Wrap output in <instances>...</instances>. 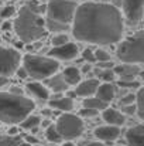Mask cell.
<instances>
[{
	"mask_svg": "<svg viewBox=\"0 0 144 146\" xmlns=\"http://www.w3.org/2000/svg\"><path fill=\"white\" fill-rule=\"evenodd\" d=\"M41 123V118L40 116H37V115H28L20 125H21V128L23 129H28V131H31V129H36L38 125Z\"/></svg>",
	"mask_w": 144,
	"mask_h": 146,
	"instance_id": "obj_22",
	"label": "cell"
},
{
	"mask_svg": "<svg viewBox=\"0 0 144 146\" xmlns=\"http://www.w3.org/2000/svg\"><path fill=\"white\" fill-rule=\"evenodd\" d=\"M124 136L127 146H144V123L129 128Z\"/></svg>",
	"mask_w": 144,
	"mask_h": 146,
	"instance_id": "obj_12",
	"label": "cell"
},
{
	"mask_svg": "<svg viewBox=\"0 0 144 146\" xmlns=\"http://www.w3.org/2000/svg\"><path fill=\"white\" fill-rule=\"evenodd\" d=\"M102 118L106 123L114 126H123L126 123V115L114 108H105L102 111Z\"/></svg>",
	"mask_w": 144,
	"mask_h": 146,
	"instance_id": "obj_14",
	"label": "cell"
},
{
	"mask_svg": "<svg viewBox=\"0 0 144 146\" xmlns=\"http://www.w3.org/2000/svg\"><path fill=\"white\" fill-rule=\"evenodd\" d=\"M82 58H84V61L85 62H91V64H93L96 62V55H95V51L91 48H86L82 51Z\"/></svg>",
	"mask_w": 144,
	"mask_h": 146,
	"instance_id": "obj_30",
	"label": "cell"
},
{
	"mask_svg": "<svg viewBox=\"0 0 144 146\" xmlns=\"http://www.w3.org/2000/svg\"><path fill=\"white\" fill-rule=\"evenodd\" d=\"M82 105H84V108H92V109H96L99 112L103 111L105 108H107V104L97 97H86L84 99Z\"/></svg>",
	"mask_w": 144,
	"mask_h": 146,
	"instance_id": "obj_21",
	"label": "cell"
},
{
	"mask_svg": "<svg viewBox=\"0 0 144 146\" xmlns=\"http://www.w3.org/2000/svg\"><path fill=\"white\" fill-rule=\"evenodd\" d=\"M24 141H27L28 143H37V139H36V138H33V136H27Z\"/></svg>",
	"mask_w": 144,
	"mask_h": 146,
	"instance_id": "obj_39",
	"label": "cell"
},
{
	"mask_svg": "<svg viewBox=\"0 0 144 146\" xmlns=\"http://www.w3.org/2000/svg\"><path fill=\"white\" fill-rule=\"evenodd\" d=\"M55 126L64 141L76 139L84 132V121L81 119V116L69 112H64L62 115H59L55 122Z\"/></svg>",
	"mask_w": 144,
	"mask_h": 146,
	"instance_id": "obj_7",
	"label": "cell"
},
{
	"mask_svg": "<svg viewBox=\"0 0 144 146\" xmlns=\"http://www.w3.org/2000/svg\"><path fill=\"white\" fill-rule=\"evenodd\" d=\"M137 99H136V105H137V115L139 118L144 121V88H140L137 91Z\"/></svg>",
	"mask_w": 144,
	"mask_h": 146,
	"instance_id": "obj_26",
	"label": "cell"
},
{
	"mask_svg": "<svg viewBox=\"0 0 144 146\" xmlns=\"http://www.w3.org/2000/svg\"><path fill=\"white\" fill-rule=\"evenodd\" d=\"M122 112L129 116V115H136L137 113V105L136 104H130V105H122Z\"/></svg>",
	"mask_w": 144,
	"mask_h": 146,
	"instance_id": "obj_31",
	"label": "cell"
},
{
	"mask_svg": "<svg viewBox=\"0 0 144 146\" xmlns=\"http://www.w3.org/2000/svg\"><path fill=\"white\" fill-rule=\"evenodd\" d=\"M96 97L105 101L106 104H110L116 97V87L113 85V82L99 84V88L96 91Z\"/></svg>",
	"mask_w": 144,
	"mask_h": 146,
	"instance_id": "obj_18",
	"label": "cell"
},
{
	"mask_svg": "<svg viewBox=\"0 0 144 146\" xmlns=\"http://www.w3.org/2000/svg\"><path fill=\"white\" fill-rule=\"evenodd\" d=\"M14 13H16V9L13 6H6L0 10V17L1 19H10Z\"/></svg>",
	"mask_w": 144,
	"mask_h": 146,
	"instance_id": "obj_32",
	"label": "cell"
},
{
	"mask_svg": "<svg viewBox=\"0 0 144 146\" xmlns=\"http://www.w3.org/2000/svg\"><path fill=\"white\" fill-rule=\"evenodd\" d=\"M119 87L124 88V90H130V88H139L140 84L134 80V81H119Z\"/></svg>",
	"mask_w": 144,
	"mask_h": 146,
	"instance_id": "obj_33",
	"label": "cell"
},
{
	"mask_svg": "<svg viewBox=\"0 0 144 146\" xmlns=\"http://www.w3.org/2000/svg\"><path fill=\"white\" fill-rule=\"evenodd\" d=\"M71 30L79 41L110 46L122 38L124 21L122 13L113 4L84 1L76 7Z\"/></svg>",
	"mask_w": 144,
	"mask_h": 146,
	"instance_id": "obj_1",
	"label": "cell"
},
{
	"mask_svg": "<svg viewBox=\"0 0 144 146\" xmlns=\"http://www.w3.org/2000/svg\"><path fill=\"white\" fill-rule=\"evenodd\" d=\"M21 55L16 48L0 47V77L13 75L21 62Z\"/></svg>",
	"mask_w": 144,
	"mask_h": 146,
	"instance_id": "obj_8",
	"label": "cell"
},
{
	"mask_svg": "<svg viewBox=\"0 0 144 146\" xmlns=\"http://www.w3.org/2000/svg\"><path fill=\"white\" fill-rule=\"evenodd\" d=\"M123 13L130 24H137L143 19L144 0H123Z\"/></svg>",
	"mask_w": 144,
	"mask_h": 146,
	"instance_id": "obj_9",
	"label": "cell"
},
{
	"mask_svg": "<svg viewBox=\"0 0 144 146\" xmlns=\"http://www.w3.org/2000/svg\"><path fill=\"white\" fill-rule=\"evenodd\" d=\"M62 75L68 85H78L82 78V71L76 67H68L62 71Z\"/></svg>",
	"mask_w": 144,
	"mask_h": 146,
	"instance_id": "obj_20",
	"label": "cell"
},
{
	"mask_svg": "<svg viewBox=\"0 0 144 146\" xmlns=\"http://www.w3.org/2000/svg\"><path fill=\"white\" fill-rule=\"evenodd\" d=\"M136 99H137V95H136V94H132V92H129V94H124V95H122V97H120L119 105L122 106V105H130V104H136Z\"/></svg>",
	"mask_w": 144,
	"mask_h": 146,
	"instance_id": "obj_29",
	"label": "cell"
},
{
	"mask_svg": "<svg viewBox=\"0 0 144 146\" xmlns=\"http://www.w3.org/2000/svg\"><path fill=\"white\" fill-rule=\"evenodd\" d=\"M97 113H99V111L92 109V108H84V109H81V115H82L84 118H93Z\"/></svg>",
	"mask_w": 144,
	"mask_h": 146,
	"instance_id": "obj_34",
	"label": "cell"
},
{
	"mask_svg": "<svg viewBox=\"0 0 144 146\" xmlns=\"http://www.w3.org/2000/svg\"><path fill=\"white\" fill-rule=\"evenodd\" d=\"M78 3L74 0H48L47 1V30L62 33L72 26Z\"/></svg>",
	"mask_w": 144,
	"mask_h": 146,
	"instance_id": "obj_4",
	"label": "cell"
},
{
	"mask_svg": "<svg viewBox=\"0 0 144 146\" xmlns=\"http://www.w3.org/2000/svg\"><path fill=\"white\" fill-rule=\"evenodd\" d=\"M93 135L96 136L97 141H102V142H113L116 141L120 135H122V131H120V126H114V125H102V126H97L95 131H93Z\"/></svg>",
	"mask_w": 144,
	"mask_h": 146,
	"instance_id": "obj_11",
	"label": "cell"
},
{
	"mask_svg": "<svg viewBox=\"0 0 144 146\" xmlns=\"http://www.w3.org/2000/svg\"><path fill=\"white\" fill-rule=\"evenodd\" d=\"M85 146H106L105 143H102V141H95V142H89Z\"/></svg>",
	"mask_w": 144,
	"mask_h": 146,
	"instance_id": "obj_37",
	"label": "cell"
},
{
	"mask_svg": "<svg viewBox=\"0 0 144 146\" xmlns=\"http://www.w3.org/2000/svg\"><path fill=\"white\" fill-rule=\"evenodd\" d=\"M99 88V80L96 78H89V80H85V81H81L76 88H75V92H76V97H92L95 95L96 91Z\"/></svg>",
	"mask_w": 144,
	"mask_h": 146,
	"instance_id": "obj_15",
	"label": "cell"
},
{
	"mask_svg": "<svg viewBox=\"0 0 144 146\" xmlns=\"http://www.w3.org/2000/svg\"><path fill=\"white\" fill-rule=\"evenodd\" d=\"M45 138H47L49 142H52V143H58V142L64 141L55 125H48L47 126V129H45Z\"/></svg>",
	"mask_w": 144,
	"mask_h": 146,
	"instance_id": "obj_24",
	"label": "cell"
},
{
	"mask_svg": "<svg viewBox=\"0 0 144 146\" xmlns=\"http://www.w3.org/2000/svg\"><path fill=\"white\" fill-rule=\"evenodd\" d=\"M114 72L116 75H119L120 81H134L136 77L140 74V68L136 65V64H129V62H124L122 65H114Z\"/></svg>",
	"mask_w": 144,
	"mask_h": 146,
	"instance_id": "obj_13",
	"label": "cell"
},
{
	"mask_svg": "<svg viewBox=\"0 0 144 146\" xmlns=\"http://www.w3.org/2000/svg\"><path fill=\"white\" fill-rule=\"evenodd\" d=\"M23 67L27 70L28 77L40 81V80H47L51 75H54L59 68V62L58 60L49 55L43 57L36 54H27L23 57Z\"/></svg>",
	"mask_w": 144,
	"mask_h": 146,
	"instance_id": "obj_5",
	"label": "cell"
},
{
	"mask_svg": "<svg viewBox=\"0 0 144 146\" xmlns=\"http://www.w3.org/2000/svg\"><path fill=\"white\" fill-rule=\"evenodd\" d=\"M26 90H27V92H28L31 97L38 99V101H41V102L49 99V90H48V87L43 85V84L38 82L37 80L28 82V84L26 85Z\"/></svg>",
	"mask_w": 144,
	"mask_h": 146,
	"instance_id": "obj_16",
	"label": "cell"
},
{
	"mask_svg": "<svg viewBox=\"0 0 144 146\" xmlns=\"http://www.w3.org/2000/svg\"><path fill=\"white\" fill-rule=\"evenodd\" d=\"M47 87L52 92L61 94V92L66 91L68 84H66V81H65V78H64L62 74H57L55 72L54 75H51L49 78H47Z\"/></svg>",
	"mask_w": 144,
	"mask_h": 146,
	"instance_id": "obj_17",
	"label": "cell"
},
{
	"mask_svg": "<svg viewBox=\"0 0 144 146\" xmlns=\"http://www.w3.org/2000/svg\"><path fill=\"white\" fill-rule=\"evenodd\" d=\"M0 43H1V37H0Z\"/></svg>",
	"mask_w": 144,
	"mask_h": 146,
	"instance_id": "obj_42",
	"label": "cell"
},
{
	"mask_svg": "<svg viewBox=\"0 0 144 146\" xmlns=\"http://www.w3.org/2000/svg\"><path fill=\"white\" fill-rule=\"evenodd\" d=\"M49 108L62 111V112H69L74 108V98L68 97V95H58L54 99L49 101Z\"/></svg>",
	"mask_w": 144,
	"mask_h": 146,
	"instance_id": "obj_19",
	"label": "cell"
},
{
	"mask_svg": "<svg viewBox=\"0 0 144 146\" xmlns=\"http://www.w3.org/2000/svg\"><path fill=\"white\" fill-rule=\"evenodd\" d=\"M9 84V77H0V87Z\"/></svg>",
	"mask_w": 144,
	"mask_h": 146,
	"instance_id": "obj_38",
	"label": "cell"
},
{
	"mask_svg": "<svg viewBox=\"0 0 144 146\" xmlns=\"http://www.w3.org/2000/svg\"><path fill=\"white\" fill-rule=\"evenodd\" d=\"M68 41H69V37L65 33H58V34H55L51 38V44L52 46H62V44H65Z\"/></svg>",
	"mask_w": 144,
	"mask_h": 146,
	"instance_id": "obj_27",
	"label": "cell"
},
{
	"mask_svg": "<svg viewBox=\"0 0 144 146\" xmlns=\"http://www.w3.org/2000/svg\"><path fill=\"white\" fill-rule=\"evenodd\" d=\"M10 27H11V24H10L9 21H6V23H3V26H1V29H3V30H9Z\"/></svg>",
	"mask_w": 144,
	"mask_h": 146,
	"instance_id": "obj_40",
	"label": "cell"
},
{
	"mask_svg": "<svg viewBox=\"0 0 144 146\" xmlns=\"http://www.w3.org/2000/svg\"><path fill=\"white\" fill-rule=\"evenodd\" d=\"M95 55H96V61L97 62H106V61H112L110 58V54L103 48H99L95 51Z\"/></svg>",
	"mask_w": 144,
	"mask_h": 146,
	"instance_id": "obj_28",
	"label": "cell"
},
{
	"mask_svg": "<svg viewBox=\"0 0 144 146\" xmlns=\"http://www.w3.org/2000/svg\"><path fill=\"white\" fill-rule=\"evenodd\" d=\"M79 54V48L75 43H65L62 46H52V48L48 51V55L55 58V60H61V61H69L76 58Z\"/></svg>",
	"mask_w": 144,
	"mask_h": 146,
	"instance_id": "obj_10",
	"label": "cell"
},
{
	"mask_svg": "<svg viewBox=\"0 0 144 146\" xmlns=\"http://www.w3.org/2000/svg\"><path fill=\"white\" fill-rule=\"evenodd\" d=\"M81 71H82V72H91V71H92V64H91V62H86Z\"/></svg>",
	"mask_w": 144,
	"mask_h": 146,
	"instance_id": "obj_36",
	"label": "cell"
},
{
	"mask_svg": "<svg viewBox=\"0 0 144 146\" xmlns=\"http://www.w3.org/2000/svg\"><path fill=\"white\" fill-rule=\"evenodd\" d=\"M23 139L17 135H0V146H18Z\"/></svg>",
	"mask_w": 144,
	"mask_h": 146,
	"instance_id": "obj_23",
	"label": "cell"
},
{
	"mask_svg": "<svg viewBox=\"0 0 144 146\" xmlns=\"http://www.w3.org/2000/svg\"><path fill=\"white\" fill-rule=\"evenodd\" d=\"M14 31L17 37L24 43H33L43 38L47 33L45 20L40 13L30 9L27 4L23 6L14 20Z\"/></svg>",
	"mask_w": 144,
	"mask_h": 146,
	"instance_id": "obj_3",
	"label": "cell"
},
{
	"mask_svg": "<svg viewBox=\"0 0 144 146\" xmlns=\"http://www.w3.org/2000/svg\"><path fill=\"white\" fill-rule=\"evenodd\" d=\"M116 57L122 62L144 64V31L124 38L116 50Z\"/></svg>",
	"mask_w": 144,
	"mask_h": 146,
	"instance_id": "obj_6",
	"label": "cell"
},
{
	"mask_svg": "<svg viewBox=\"0 0 144 146\" xmlns=\"http://www.w3.org/2000/svg\"><path fill=\"white\" fill-rule=\"evenodd\" d=\"M97 75L103 82H113L114 78H116V72H114L113 68H100L99 67Z\"/></svg>",
	"mask_w": 144,
	"mask_h": 146,
	"instance_id": "obj_25",
	"label": "cell"
},
{
	"mask_svg": "<svg viewBox=\"0 0 144 146\" xmlns=\"http://www.w3.org/2000/svg\"><path fill=\"white\" fill-rule=\"evenodd\" d=\"M62 146H75V145H74V143H71L69 141H66L65 143H62Z\"/></svg>",
	"mask_w": 144,
	"mask_h": 146,
	"instance_id": "obj_41",
	"label": "cell"
},
{
	"mask_svg": "<svg viewBox=\"0 0 144 146\" xmlns=\"http://www.w3.org/2000/svg\"><path fill=\"white\" fill-rule=\"evenodd\" d=\"M36 104L23 94L0 92V121L9 125L21 123L34 109Z\"/></svg>",
	"mask_w": 144,
	"mask_h": 146,
	"instance_id": "obj_2",
	"label": "cell"
},
{
	"mask_svg": "<svg viewBox=\"0 0 144 146\" xmlns=\"http://www.w3.org/2000/svg\"><path fill=\"white\" fill-rule=\"evenodd\" d=\"M16 74L18 75V78H21V80H24V78H27L28 77V72H27V70L24 68V67H18V70L16 71Z\"/></svg>",
	"mask_w": 144,
	"mask_h": 146,
	"instance_id": "obj_35",
	"label": "cell"
}]
</instances>
